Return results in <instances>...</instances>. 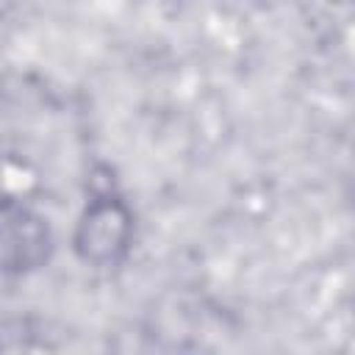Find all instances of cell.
<instances>
[{
  "label": "cell",
  "mask_w": 355,
  "mask_h": 355,
  "mask_svg": "<svg viewBox=\"0 0 355 355\" xmlns=\"http://www.w3.org/2000/svg\"><path fill=\"white\" fill-rule=\"evenodd\" d=\"M80 250L86 258L105 263L128 241V216L116 202H97L80 225Z\"/></svg>",
  "instance_id": "cell-1"
}]
</instances>
